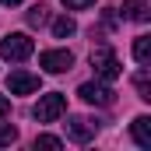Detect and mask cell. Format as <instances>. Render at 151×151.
Listing matches in <instances>:
<instances>
[{
    "label": "cell",
    "mask_w": 151,
    "mask_h": 151,
    "mask_svg": "<svg viewBox=\"0 0 151 151\" xmlns=\"http://www.w3.org/2000/svg\"><path fill=\"white\" fill-rule=\"evenodd\" d=\"M14 141H18V127L0 123V148H7V144H14Z\"/></svg>",
    "instance_id": "obj_15"
},
{
    "label": "cell",
    "mask_w": 151,
    "mask_h": 151,
    "mask_svg": "<svg viewBox=\"0 0 151 151\" xmlns=\"http://www.w3.org/2000/svg\"><path fill=\"white\" fill-rule=\"evenodd\" d=\"M39 67H42L46 74H63V70L74 67V53H70V49H46V53L39 56Z\"/></svg>",
    "instance_id": "obj_4"
},
{
    "label": "cell",
    "mask_w": 151,
    "mask_h": 151,
    "mask_svg": "<svg viewBox=\"0 0 151 151\" xmlns=\"http://www.w3.org/2000/svg\"><path fill=\"white\" fill-rule=\"evenodd\" d=\"M123 18L144 25V21H151V7L144 4V0H130V4H123Z\"/></svg>",
    "instance_id": "obj_8"
},
{
    "label": "cell",
    "mask_w": 151,
    "mask_h": 151,
    "mask_svg": "<svg viewBox=\"0 0 151 151\" xmlns=\"http://www.w3.org/2000/svg\"><path fill=\"white\" fill-rule=\"evenodd\" d=\"M91 70H95L99 81H116V77L123 74V67H119V60H116V53L109 46H99L91 53Z\"/></svg>",
    "instance_id": "obj_3"
},
{
    "label": "cell",
    "mask_w": 151,
    "mask_h": 151,
    "mask_svg": "<svg viewBox=\"0 0 151 151\" xmlns=\"http://www.w3.org/2000/svg\"><path fill=\"white\" fill-rule=\"evenodd\" d=\"M63 113H67V95H63V91L42 95V99L35 102V109H32V116H35L39 123H53V119H60Z\"/></svg>",
    "instance_id": "obj_2"
},
{
    "label": "cell",
    "mask_w": 151,
    "mask_h": 151,
    "mask_svg": "<svg viewBox=\"0 0 151 151\" xmlns=\"http://www.w3.org/2000/svg\"><path fill=\"white\" fill-rule=\"evenodd\" d=\"M74 32H77V21H74V18L63 14V18L53 21V35H56V39H67V35H74Z\"/></svg>",
    "instance_id": "obj_11"
},
{
    "label": "cell",
    "mask_w": 151,
    "mask_h": 151,
    "mask_svg": "<svg viewBox=\"0 0 151 151\" xmlns=\"http://www.w3.org/2000/svg\"><path fill=\"white\" fill-rule=\"evenodd\" d=\"M134 60L141 67H148V60H151V39L148 35H137V42H134Z\"/></svg>",
    "instance_id": "obj_10"
},
{
    "label": "cell",
    "mask_w": 151,
    "mask_h": 151,
    "mask_svg": "<svg viewBox=\"0 0 151 151\" xmlns=\"http://www.w3.org/2000/svg\"><path fill=\"white\" fill-rule=\"evenodd\" d=\"M7 113H11V99H7V95H0V119H4Z\"/></svg>",
    "instance_id": "obj_17"
},
{
    "label": "cell",
    "mask_w": 151,
    "mask_h": 151,
    "mask_svg": "<svg viewBox=\"0 0 151 151\" xmlns=\"http://www.w3.org/2000/svg\"><path fill=\"white\" fill-rule=\"evenodd\" d=\"M0 4H7V7H14V4H21V0H0Z\"/></svg>",
    "instance_id": "obj_18"
},
{
    "label": "cell",
    "mask_w": 151,
    "mask_h": 151,
    "mask_svg": "<svg viewBox=\"0 0 151 151\" xmlns=\"http://www.w3.org/2000/svg\"><path fill=\"white\" fill-rule=\"evenodd\" d=\"M7 88H11V95H32V91H39V77L28 70H11Z\"/></svg>",
    "instance_id": "obj_7"
},
{
    "label": "cell",
    "mask_w": 151,
    "mask_h": 151,
    "mask_svg": "<svg viewBox=\"0 0 151 151\" xmlns=\"http://www.w3.org/2000/svg\"><path fill=\"white\" fill-rule=\"evenodd\" d=\"M95 0H63V7L67 11H84V7H91Z\"/></svg>",
    "instance_id": "obj_16"
},
{
    "label": "cell",
    "mask_w": 151,
    "mask_h": 151,
    "mask_svg": "<svg viewBox=\"0 0 151 151\" xmlns=\"http://www.w3.org/2000/svg\"><path fill=\"white\" fill-rule=\"evenodd\" d=\"M77 95H81L88 106H113V99H116V91L109 88V84H102V81H88V84H81Z\"/></svg>",
    "instance_id": "obj_5"
},
{
    "label": "cell",
    "mask_w": 151,
    "mask_h": 151,
    "mask_svg": "<svg viewBox=\"0 0 151 151\" xmlns=\"http://www.w3.org/2000/svg\"><path fill=\"white\" fill-rule=\"evenodd\" d=\"M95 130H99V123H91V119H84V116H70V119H67V137H70L74 144H88V141L95 137Z\"/></svg>",
    "instance_id": "obj_6"
},
{
    "label": "cell",
    "mask_w": 151,
    "mask_h": 151,
    "mask_svg": "<svg viewBox=\"0 0 151 151\" xmlns=\"http://www.w3.org/2000/svg\"><path fill=\"white\" fill-rule=\"evenodd\" d=\"M134 141L141 148H151V116H137L134 119Z\"/></svg>",
    "instance_id": "obj_9"
},
{
    "label": "cell",
    "mask_w": 151,
    "mask_h": 151,
    "mask_svg": "<svg viewBox=\"0 0 151 151\" xmlns=\"http://www.w3.org/2000/svg\"><path fill=\"white\" fill-rule=\"evenodd\" d=\"M25 18H28V25H32V28H42V25L49 21V7H46V4H35V7H28V14H25Z\"/></svg>",
    "instance_id": "obj_12"
},
{
    "label": "cell",
    "mask_w": 151,
    "mask_h": 151,
    "mask_svg": "<svg viewBox=\"0 0 151 151\" xmlns=\"http://www.w3.org/2000/svg\"><path fill=\"white\" fill-rule=\"evenodd\" d=\"M32 53H35V42L25 35V32H11L7 39H0V56L11 60V63H25Z\"/></svg>",
    "instance_id": "obj_1"
},
{
    "label": "cell",
    "mask_w": 151,
    "mask_h": 151,
    "mask_svg": "<svg viewBox=\"0 0 151 151\" xmlns=\"http://www.w3.org/2000/svg\"><path fill=\"white\" fill-rule=\"evenodd\" d=\"M134 84H137V95H141L144 102H151V77H148V67L134 77Z\"/></svg>",
    "instance_id": "obj_13"
},
{
    "label": "cell",
    "mask_w": 151,
    "mask_h": 151,
    "mask_svg": "<svg viewBox=\"0 0 151 151\" xmlns=\"http://www.w3.org/2000/svg\"><path fill=\"white\" fill-rule=\"evenodd\" d=\"M39 148L56 151V148H63V141H60V137H53V134H39V137H35V151H39Z\"/></svg>",
    "instance_id": "obj_14"
}]
</instances>
